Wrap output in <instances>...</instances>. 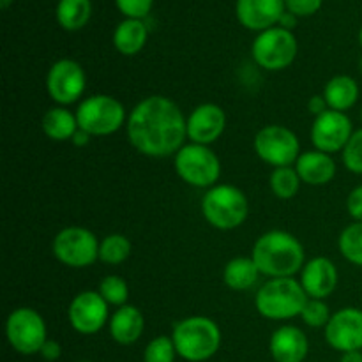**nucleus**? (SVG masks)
<instances>
[{
	"instance_id": "obj_1",
	"label": "nucleus",
	"mask_w": 362,
	"mask_h": 362,
	"mask_svg": "<svg viewBox=\"0 0 362 362\" xmlns=\"http://www.w3.org/2000/svg\"><path fill=\"white\" fill-rule=\"evenodd\" d=\"M129 144L147 158H170L186 145L187 119L175 101L166 95H148L127 115Z\"/></svg>"
},
{
	"instance_id": "obj_2",
	"label": "nucleus",
	"mask_w": 362,
	"mask_h": 362,
	"mask_svg": "<svg viewBox=\"0 0 362 362\" xmlns=\"http://www.w3.org/2000/svg\"><path fill=\"white\" fill-rule=\"evenodd\" d=\"M251 258L260 274L269 279L293 278L306 265V251L300 240L283 230L262 233L253 244Z\"/></svg>"
},
{
	"instance_id": "obj_3",
	"label": "nucleus",
	"mask_w": 362,
	"mask_h": 362,
	"mask_svg": "<svg viewBox=\"0 0 362 362\" xmlns=\"http://www.w3.org/2000/svg\"><path fill=\"white\" fill-rule=\"evenodd\" d=\"M172 339L180 359L205 362L212 359L221 346V329L212 318L197 315L177 322Z\"/></svg>"
},
{
	"instance_id": "obj_4",
	"label": "nucleus",
	"mask_w": 362,
	"mask_h": 362,
	"mask_svg": "<svg viewBox=\"0 0 362 362\" xmlns=\"http://www.w3.org/2000/svg\"><path fill=\"white\" fill-rule=\"evenodd\" d=\"M308 299L310 297L296 278H274L258 288L255 308L267 320H292L300 317Z\"/></svg>"
},
{
	"instance_id": "obj_5",
	"label": "nucleus",
	"mask_w": 362,
	"mask_h": 362,
	"mask_svg": "<svg viewBox=\"0 0 362 362\" xmlns=\"http://www.w3.org/2000/svg\"><path fill=\"white\" fill-rule=\"evenodd\" d=\"M202 214L212 228L230 232L244 225L250 214V202L237 186L216 184L202 198Z\"/></svg>"
},
{
	"instance_id": "obj_6",
	"label": "nucleus",
	"mask_w": 362,
	"mask_h": 362,
	"mask_svg": "<svg viewBox=\"0 0 362 362\" xmlns=\"http://www.w3.org/2000/svg\"><path fill=\"white\" fill-rule=\"evenodd\" d=\"M74 113L80 129L90 136H110L122 129L127 122V112L122 103L108 94L85 98Z\"/></svg>"
},
{
	"instance_id": "obj_7",
	"label": "nucleus",
	"mask_w": 362,
	"mask_h": 362,
	"mask_svg": "<svg viewBox=\"0 0 362 362\" xmlns=\"http://www.w3.org/2000/svg\"><path fill=\"white\" fill-rule=\"evenodd\" d=\"M173 166L180 180L198 189H211L221 177V161L209 145L189 141L173 156Z\"/></svg>"
},
{
	"instance_id": "obj_8",
	"label": "nucleus",
	"mask_w": 362,
	"mask_h": 362,
	"mask_svg": "<svg viewBox=\"0 0 362 362\" xmlns=\"http://www.w3.org/2000/svg\"><path fill=\"white\" fill-rule=\"evenodd\" d=\"M299 52V42L292 30L272 27L260 32L251 45V57L265 71H283L290 67Z\"/></svg>"
},
{
	"instance_id": "obj_9",
	"label": "nucleus",
	"mask_w": 362,
	"mask_h": 362,
	"mask_svg": "<svg viewBox=\"0 0 362 362\" xmlns=\"http://www.w3.org/2000/svg\"><path fill=\"white\" fill-rule=\"evenodd\" d=\"M6 338L11 349L21 356L39 354L48 339L45 318L34 308H16L7 317Z\"/></svg>"
},
{
	"instance_id": "obj_10",
	"label": "nucleus",
	"mask_w": 362,
	"mask_h": 362,
	"mask_svg": "<svg viewBox=\"0 0 362 362\" xmlns=\"http://www.w3.org/2000/svg\"><path fill=\"white\" fill-rule=\"evenodd\" d=\"M52 253L60 264L73 269L90 267L99 260V240L83 226H67L55 235Z\"/></svg>"
},
{
	"instance_id": "obj_11",
	"label": "nucleus",
	"mask_w": 362,
	"mask_h": 362,
	"mask_svg": "<svg viewBox=\"0 0 362 362\" xmlns=\"http://www.w3.org/2000/svg\"><path fill=\"white\" fill-rule=\"evenodd\" d=\"M258 158L274 168L293 166L300 156L297 134L281 124H269L257 133L253 141Z\"/></svg>"
},
{
	"instance_id": "obj_12",
	"label": "nucleus",
	"mask_w": 362,
	"mask_h": 362,
	"mask_svg": "<svg viewBox=\"0 0 362 362\" xmlns=\"http://www.w3.org/2000/svg\"><path fill=\"white\" fill-rule=\"evenodd\" d=\"M87 87V74L83 67L73 59H60L49 67L46 76V90L59 106L74 105L83 95Z\"/></svg>"
},
{
	"instance_id": "obj_13",
	"label": "nucleus",
	"mask_w": 362,
	"mask_h": 362,
	"mask_svg": "<svg viewBox=\"0 0 362 362\" xmlns=\"http://www.w3.org/2000/svg\"><path fill=\"white\" fill-rule=\"evenodd\" d=\"M108 308V303L103 299L98 290L80 292L78 296H74V299L69 304V310H67L71 327L78 334H98L108 325L110 317H112Z\"/></svg>"
},
{
	"instance_id": "obj_14",
	"label": "nucleus",
	"mask_w": 362,
	"mask_h": 362,
	"mask_svg": "<svg viewBox=\"0 0 362 362\" xmlns=\"http://www.w3.org/2000/svg\"><path fill=\"white\" fill-rule=\"evenodd\" d=\"M310 134L317 151L332 156L336 152H343V148L352 138V120L346 113L327 110L322 115L315 117Z\"/></svg>"
},
{
	"instance_id": "obj_15",
	"label": "nucleus",
	"mask_w": 362,
	"mask_h": 362,
	"mask_svg": "<svg viewBox=\"0 0 362 362\" xmlns=\"http://www.w3.org/2000/svg\"><path fill=\"white\" fill-rule=\"evenodd\" d=\"M325 341L338 352L362 350V310L341 308L332 313L329 324L324 327Z\"/></svg>"
},
{
	"instance_id": "obj_16",
	"label": "nucleus",
	"mask_w": 362,
	"mask_h": 362,
	"mask_svg": "<svg viewBox=\"0 0 362 362\" xmlns=\"http://www.w3.org/2000/svg\"><path fill=\"white\" fill-rule=\"evenodd\" d=\"M226 129V112L216 103L198 105L187 115V140L191 144L209 145L223 136Z\"/></svg>"
},
{
	"instance_id": "obj_17",
	"label": "nucleus",
	"mask_w": 362,
	"mask_h": 362,
	"mask_svg": "<svg viewBox=\"0 0 362 362\" xmlns=\"http://www.w3.org/2000/svg\"><path fill=\"white\" fill-rule=\"evenodd\" d=\"M285 11V0H237L235 4L239 23L247 30L258 32V34L278 27Z\"/></svg>"
},
{
	"instance_id": "obj_18",
	"label": "nucleus",
	"mask_w": 362,
	"mask_h": 362,
	"mask_svg": "<svg viewBox=\"0 0 362 362\" xmlns=\"http://www.w3.org/2000/svg\"><path fill=\"white\" fill-rule=\"evenodd\" d=\"M300 285L310 299L325 300L336 290L339 281L338 267L331 258L315 257L300 271Z\"/></svg>"
},
{
	"instance_id": "obj_19",
	"label": "nucleus",
	"mask_w": 362,
	"mask_h": 362,
	"mask_svg": "<svg viewBox=\"0 0 362 362\" xmlns=\"http://www.w3.org/2000/svg\"><path fill=\"white\" fill-rule=\"evenodd\" d=\"M269 352L276 362H304L310 352V341L303 329L281 325L269 339Z\"/></svg>"
},
{
	"instance_id": "obj_20",
	"label": "nucleus",
	"mask_w": 362,
	"mask_h": 362,
	"mask_svg": "<svg viewBox=\"0 0 362 362\" xmlns=\"http://www.w3.org/2000/svg\"><path fill=\"white\" fill-rule=\"evenodd\" d=\"M110 336L122 346L134 345L145 331V318L141 311L133 304H126L113 311L108 322Z\"/></svg>"
},
{
	"instance_id": "obj_21",
	"label": "nucleus",
	"mask_w": 362,
	"mask_h": 362,
	"mask_svg": "<svg viewBox=\"0 0 362 362\" xmlns=\"http://www.w3.org/2000/svg\"><path fill=\"white\" fill-rule=\"evenodd\" d=\"M293 166L303 184H308V186H325L336 177V161L332 156L317 148L300 152Z\"/></svg>"
},
{
	"instance_id": "obj_22",
	"label": "nucleus",
	"mask_w": 362,
	"mask_h": 362,
	"mask_svg": "<svg viewBox=\"0 0 362 362\" xmlns=\"http://www.w3.org/2000/svg\"><path fill=\"white\" fill-rule=\"evenodd\" d=\"M359 85H357V81L352 76H349V74H336V76H332L325 83L324 94L322 95L325 98L329 110L346 113L359 101Z\"/></svg>"
},
{
	"instance_id": "obj_23",
	"label": "nucleus",
	"mask_w": 362,
	"mask_h": 362,
	"mask_svg": "<svg viewBox=\"0 0 362 362\" xmlns=\"http://www.w3.org/2000/svg\"><path fill=\"white\" fill-rule=\"evenodd\" d=\"M148 39V27L145 20H126L117 25L113 32V46L119 53L126 57H133L145 48Z\"/></svg>"
},
{
	"instance_id": "obj_24",
	"label": "nucleus",
	"mask_w": 362,
	"mask_h": 362,
	"mask_svg": "<svg viewBox=\"0 0 362 362\" xmlns=\"http://www.w3.org/2000/svg\"><path fill=\"white\" fill-rule=\"evenodd\" d=\"M42 133L53 141H67L74 136L78 126L76 113L67 110L66 106H53L42 115L41 120Z\"/></svg>"
},
{
	"instance_id": "obj_25",
	"label": "nucleus",
	"mask_w": 362,
	"mask_h": 362,
	"mask_svg": "<svg viewBox=\"0 0 362 362\" xmlns=\"http://www.w3.org/2000/svg\"><path fill=\"white\" fill-rule=\"evenodd\" d=\"M260 276V271L251 257L232 258L223 269V281L235 292H246L253 288Z\"/></svg>"
},
{
	"instance_id": "obj_26",
	"label": "nucleus",
	"mask_w": 362,
	"mask_h": 362,
	"mask_svg": "<svg viewBox=\"0 0 362 362\" xmlns=\"http://www.w3.org/2000/svg\"><path fill=\"white\" fill-rule=\"evenodd\" d=\"M55 16L64 30H81L92 16L90 0H59L55 9Z\"/></svg>"
},
{
	"instance_id": "obj_27",
	"label": "nucleus",
	"mask_w": 362,
	"mask_h": 362,
	"mask_svg": "<svg viewBox=\"0 0 362 362\" xmlns=\"http://www.w3.org/2000/svg\"><path fill=\"white\" fill-rule=\"evenodd\" d=\"M269 184H271V191L276 198L292 200L299 193L303 180H300L296 166H281V168L272 170Z\"/></svg>"
},
{
	"instance_id": "obj_28",
	"label": "nucleus",
	"mask_w": 362,
	"mask_h": 362,
	"mask_svg": "<svg viewBox=\"0 0 362 362\" xmlns=\"http://www.w3.org/2000/svg\"><path fill=\"white\" fill-rule=\"evenodd\" d=\"M131 240L124 233H110L99 243V260L106 265H120L129 258Z\"/></svg>"
},
{
	"instance_id": "obj_29",
	"label": "nucleus",
	"mask_w": 362,
	"mask_h": 362,
	"mask_svg": "<svg viewBox=\"0 0 362 362\" xmlns=\"http://www.w3.org/2000/svg\"><path fill=\"white\" fill-rule=\"evenodd\" d=\"M339 253L346 262L362 267V221L345 226L338 239Z\"/></svg>"
},
{
	"instance_id": "obj_30",
	"label": "nucleus",
	"mask_w": 362,
	"mask_h": 362,
	"mask_svg": "<svg viewBox=\"0 0 362 362\" xmlns=\"http://www.w3.org/2000/svg\"><path fill=\"white\" fill-rule=\"evenodd\" d=\"M98 292L108 303V306H126L127 299H129V286H127L126 279L117 274L105 276L99 283Z\"/></svg>"
},
{
	"instance_id": "obj_31",
	"label": "nucleus",
	"mask_w": 362,
	"mask_h": 362,
	"mask_svg": "<svg viewBox=\"0 0 362 362\" xmlns=\"http://www.w3.org/2000/svg\"><path fill=\"white\" fill-rule=\"evenodd\" d=\"M177 350L172 336H158L151 339L144 350V362H175Z\"/></svg>"
},
{
	"instance_id": "obj_32",
	"label": "nucleus",
	"mask_w": 362,
	"mask_h": 362,
	"mask_svg": "<svg viewBox=\"0 0 362 362\" xmlns=\"http://www.w3.org/2000/svg\"><path fill=\"white\" fill-rule=\"evenodd\" d=\"M331 310H329L327 303L322 299H308L306 306H304L300 318L304 324L311 329H322L329 324L331 320Z\"/></svg>"
},
{
	"instance_id": "obj_33",
	"label": "nucleus",
	"mask_w": 362,
	"mask_h": 362,
	"mask_svg": "<svg viewBox=\"0 0 362 362\" xmlns=\"http://www.w3.org/2000/svg\"><path fill=\"white\" fill-rule=\"evenodd\" d=\"M341 159L349 172L362 175V127L354 131L352 138L349 140L346 147L343 148Z\"/></svg>"
},
{
	"instance_id": "obj_34",
	"label": "nucleus",
	"mask_w": 362,
	"mask_h": 362,
	"mask_svg": "<svg viewBox=\"0 0 362 362\" xmlns=\"http://www.w3.org/2000/svg\"><path fill=\"white\" fill-rule=\"evenodd\" d=\"M120 13L131 20H145L151 14L154 0H115Z\"/></svg>"
},
{
	"instance_id": "obj_35",
	"label": "nucleus",
	"mask_w": 362,
	"mask_h": 362,
	"mask_svg": "<svg viewBox=\"0 0 362 362\" xmlns=\"http://www.w3.org/2000/svg\"><path fill=\"white\" fill-rule=\"evenodd\" d=\"M324 0H285L286 11L296 14L297 18L313 16L322 9Z\"/></svg>"
},
{
	"instance_id": "obj_36",
	"label": "nucleus",
	"mask_w": 362,
	"mask_h": 362,
	"mask_svg": "<svg viewBox=\"0 0 362 362\" xmlns=\"http://www.w3.org/2000/svg\"><path fill=\"white\" fill-rule=\"evenodd\" d=\"M346 211L354 221H362V184L354 187L346 198Z\"/></svg>"
},
{
	"instance_id": "obj_37",
	"label": "nucleus",
	"mask_w": 362,
	"mask_h": 362,
	"mask_svg": "<svg viewBox=\"0 0 362 362\" xmlns=\"http://www.w3.org/2000/svg\"><path fill=\"white\" fill-rule=\"evenodd\" d=\"M39 356H41L42 359L48 361V362H55V361L60 359V356H62V346H60L59 341L48 338V339H46L45 345H42Z\"/></svg>"
},
{
	"instance_id": "obj_38",
	"label": "nucleus",
	"mask_w": 362,
	"mask_h": 362,
	"mask_svg": "<svg viewBox=\"0 0 362 362\" xmlns=\"http://www.w3.org/2000/svg\"><path fill=\"white\" fill-rule=\"evenodd\" d=\"M308 110H310L311 115L318 117L322 115V113H325L329 110L327 103H325V98L324 95H313V98L310 99V103H308Z\"/></svg>"
},
{
	"instance_id": "obj_39",
	"label": "nucleus",
	"mask_w": 362,
	"mask_h": 362,
	"mask_svg": "<svg viewBox=\"0 0 362 362\" xmlns=\"http://www.w3.org/2000/svg\"><path fill=\"white\" fill-rule=\"evenodd\" d=\"M90 134L85 133L83 129H78L76 133H74V136L71 138V144L76 145V147H87L88 141H90Z\"/></svg>"
},
{
	"instance_id": "obj_40",
	"label": "nucleus",
	"mask_w": 362,
	"mask_h": 362,
	"mask_svg": "<svg viewBox=\"0 0 362 362\" xmlns=\"http://www.w3.org/2000/svg\"><path fill=\"white\" fill-rule=\"evenodd\" d=\"M296 25H297V16H296V14H292V13H288V11H285V13H283V16H281V20H279L278 27L286 28V30H292V28L296 27Z\"/></svg>"
},
{
	"instance_id": "obj_41",
	"label": "nucleus",
	"mask_w": 362,
	"mask_h": 362,
	"mask_svg": "<svg viewBox=\"0 0 362 362\" xmlns=\"http://www.w3.org/2000/svg\"><path fill=\"white\" fill-rule=\"evenodd\" d=\"M339 362H362V350H354V352L341 354Z\"/></svg>"
},
{
	"instance_id": "obj_42",
	"label": "nucleus",
	"mask_w": 362,
	"mask_h": 362,
	"mask_svg": "<svg viewBox=\"0 0 362 362\" xmlns=\"http://www.w3.org/2000/svg\"><path fill=\"white\" fill-rule=\"evenodd\" d=\"M11 2H13V0H0V6H2V9H7V7L11 6Z\"/></svg>"
},
{
	"instance_id": "obj_43",
	"label": "nucleus",
	"mask_w": 362,
	"mask_h": 362,
	"mask_svg": "<svg viewBox=\"0 0 362 362\" xmlns=\"http://www.w3.org/2000/svg\"><path fill=\"white\" fill-rule=\"evenodd\" d=\"M359 45L362 46V27H361V30H359Z\"/></svg>"
},
{
	"instance_id": "obj_44",
	"label": "nucleus",
	"mask_w": 362,
	"mask_h": 362,
	"mask_svg": "<svg viewBox=\"0 0 362 362\" xmlns=\"http://www.w3.org/2000/svg\"><path fill=\"white\" fill-rule=\"evenodd\" d=\"M359 67H361V73H362V59H361V62H359Z\"/></svg>"
},
{
	"instance_id": "obj_45",
	"label": "nucleus",
	"mask_w": 362,
	"mask_h": 362,
	"mask_svg": "<svg viewBox=\"0 0 362 362\" xmlns=\"http://www.w3.org/2000/svg\"><path fill=\"white\" fill-rule=\"evenodd\" d=\"M361 120H362V108H361Z\"/></svg>"
},
{
	"instance_id": "obj_46",
	"label": "nucleus",
	"mask_w": 362,
	"mask_h": 362,
	"mask_svg": "<svg viewBox=\"0 0 362 362\" xmlns=\"http://www.w3.org/2000/svg\"><path fill=\"white\" fill-rule=\"evenodd\" d=\"M80 362H92V361H80Z\"/></svg>"
}]
</instances>
